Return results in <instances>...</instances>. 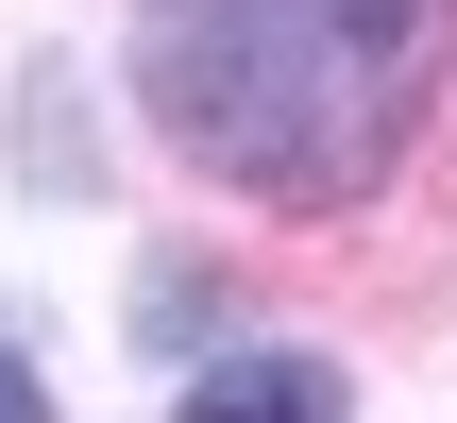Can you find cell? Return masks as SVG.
<instances>
[{"mask_svg": "<svg viewBox=\"0 0 457 423\" xmlns=\"http://www.w3.org/2000/svg\"><path fill=\"white\" fill-rule=\"evenodd\" d=\"M441 34L457 0H136V85L237 203H356L424 119Z\"/></svg>", "mask_w": 457, "mask_h": 423, "instance_id": "cell-1", "label": "cell"}, {"mask_svg": "<svg viewBox=\"0 0 457 423\" xmlns=\"http://www.w3.org/2000/svg\"><path fill=\"white\" fill-rule=\"evenodd\" d=\"M339 407H356V390H339L322 356H220L170 423H339Z\"/></svg>", "mask_w": 457, "mask_h": 423, "instance_id": "cell-2", "label": "cell"}, {"mask_svg": "<svg viewBox=\"0 0 457 423\" xmlns=\"http://www.w3.org/2000/svg\"><path fill=\"white\" fill-rule=\"evenodd\" d=\"M17 153H34V170H51V187H85V119H68V68H51V85H34V119H17Z\"/></svg>", "mask_w": 457, "mask_h": 423, "instance_id": "cell-3", "label": "cell"}, {"mask_svg": "<svg viewBox=\"0 0 457 423\" xmlns=\"http://www.w3.org/2000/svg\"><path fill=\"white\" fill-rule=\"evenodd\" d=\"M0 423H51V390H34V373H17V356H0Z\"/></svg>", "mask_w": 457, "mask_h": 423, "instance_id": "cell-4", "label": "cell"}]
</instances>
